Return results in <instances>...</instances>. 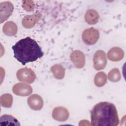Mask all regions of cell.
I'll return each mask as SVG.
<instances>
[{"label": "cell", "instance_id": "7a4b0ae2", "mask_svg": "<svg viewBox=\"0 0 126 126\" xmlns=\"http://www.w3.org/2000/svg\"><path fill=\"white\" fill-rule=\"evenodd\" d=\"M91 125L94 126H116L119 123L115 106L110 102H100L91 112Z\"/></svg>", "mask_w": 126, "mask_h": 126}, {"label": "cell", "instance_id": "e0dca14e", "mask_svg": "<svg viewBox=\"0 0 126 126\" xmlns=\"http://www.w3.org/2000/svg\"><path fill=\"white\" fill-rule=\"evenodd\" d=\"M107 82V76L103 72H99L96 73L94 78V84L98 87L103 86Z\"/></svg>", "mask_w": 126, "mask_h": 126}, {"label": "cell", "instance_id": "ba28073f", "mask_svg": "<svg viewBox=\"0 0 126 126\" xmlns=\"http://www.w3.org/2000/svg\"><path fill=\"white\" fill-rule=\"evenodd\" d=\"M0 23L6 21L11 15L14 6L10 1H4L0 3Z\"/></svg>", "mask_w": 126, "mask_h": 126}, {"label": "cell", "instance_id": "30bf717a", "mask_svg": "<svg viewBox=\"0 0 126 126\" xmlns=\"http://www.w3.org/2000/svg\"><path fill=\"white\" fill-rule=\"evenodd\" d=\"M27 102L29 107L35 111L40 110L43 106V100L42 97L37 94H33L29 96Z\"/></svg>", "mask_w": 126, "mask_h": 126}, {"label": "cell", "instance_id": "ac0fdd59", "mask_svg": "<svg viewBox=\"0 0 126 126\" xmlns=\"http://www.w3.org/2000/svg\"><path fill=\"white\" fill-rule=\"evenodd\" d=\"M13 96L10 94H4L0 96V102L2 106L6 108H10L12 106Z\"/></svg>", "mask_w": 126, "mask_h": 126}, {"label": "cell", "instance_id": "2e32d148", "mask_svg": "<svg viewBox=\"0 0 126 126\" xmlns=\"http://www.w3.org/2000/svg\"><path fill=\"white\" fill-rule=\"evenodd\" d=\"M54 77L57 79H63L65 75V69L60 64H55L51 68Z\"/></svg>", "mask_w": 126, "mask_h": 126}, {"label": "cell", "instance_id": "6da1fadb", "mask_svg": "<svg viewBox=\"0 0 126 126\" xmlns=\"http://www.w3.org/2000/svg\"><path fill=\"white\" fill-rule=\"evenodd\" d=\"M12 49L14 57L23 65L35 61L43 56V52L37 42L30 37L20 40Z\"/></svg>", "mask_w": 126, "mask_h": 126}, {"label": "cell", "instance_id": "3957f363", "mask_svg": "<svg viewBox=\"0 0 126 126\" xmlns=\"http://www.w3.org/2000/svg\"><path fill=\"white\" fill-rule=\"evenodd\" d=\"M99 37V31L94 28L86 29L83 32L82 38L83 42L87 45L95 44Z\"/></svg>", "mask_w": 126, "mask_h": 126}, {"label": "cell", "instance_id": "5bb4252c", "mask_svg": "<svg viewBox=\"0 0 126 126\" xmlns=\"http://www.w3.org/2000/svg\"><path fill=\"white\" fill-rule=\"evenodd\" d=\"M17 26L15 23L12 21L7 22L3 26V33L8 36H14L17 32Z\"/></svg>", "mask_w": 126, "mask_h": 126}, {"label": "cell", "instance_id": "d6986e66", "mask_svg": "<svg viewBox=\"0 0 126 126\" xmlns=\"http://www.w3.org/2000/svg\"><path fill=\"white\" fill-rule=\"evenodd\" d=\"M108 79L113 82H117L120 80L121 75L119 69L115 68L111 70L108 74Z\"/></svg>", "mask_w": 126, "mask_h": 126}, {"label": "cell", "instance_id": "7c38bea8", "mask_svg": "<svg viewBox=\"0 0 126 126\" xmlns=\"http://www.w3.org/2000/svg\"><path fill=\"white\" fill-rule=\"evenodd\" d=\"M107 55L109 60L113 62H118L123 59L124 53L121 48L115 47L110 49Z\"/></svg>", "mask_w": 126, "mask_h": 126}, {"label": "cell", "instance_id": "52a82bcc", "mask_svg": "<svg viewBox=\"0 0 126 126\" xmlns=\"http://www.w3.org/2000/svg\"><path fill=\"white\" fill-rule=\"evenodd\" d=\"M70 60L77 68H83L85 64V56L83 52L79 50L73 51L70 56Z\"/></svg>", "mask_w": 126, "mask_h": 126}, {"label": "cell", "instance_id": "8fae6325", "mask_svg": "<svg viewBox=\"0 0 126 126\" xmlns=\"http://www.w3.org/2000/svg\"><path fill=\"white\" fill-rule=\"evenodd\" d=\"M41 16L42 15L39 12L26 16L22 20V25L26 28H32L41 19Z\"/></svg>", "mask_w": 126, "mask_h": 126}, {"label": "cell", "instance_id": "4fadbf2b", "mask_svg": "<svg viewBox=\"0 0 126 126\" xmlns=\"http://www.w3.org/2000/svg\"><path fill=\"white\" fill-rule=\"evenodd\" d=\"M85 21L89 25L96 24L99 20V14L94 9H89L85 15Z\"/></svg>", "mask_w": 126, "mask_h": 126}, {"label": "cell", "instance_id": "8992f818", "mask_svg": "<svg viewBox=\"0 0 126 126\" xmlns=\"http://www.w3.org/2000/svg\"><path fill=\"white\" fill-rule=\"evenodd\" d=\"M12 91L17 95L26 96L32 93V89L30 85L27 83H19L13 86Z\"/></svg>", "mask_w": 126, "mask_h": 126}, {"label": "cell", "instance_id": "9a60e30c", "mask_svg": "<svg viewBox=\"0 0 126 126\" xmlns=\"http://www.w3.org/2000/svg\"><path fill=\"white\" fill-rule=\"evenodd\" d=\"M0 126H20L18 121L14 117L9 115H4L0 118Z\"/></svg>", "mask_w": 126, "mask_h": 126}, {"label": "cell", "instance_id": "5b68a950", "mask_svg": "<svg viewBox=\"0 0 126 126\" xmlns=\"http://www.w3.org/2000/svg\"><path fill=\"white\" fill-rule=\"evenodd\" d=\"M94 67L99 70L104 69L107 64V58L105 52L102 50L97 51L93 57Z\"/></svg>", "mask_w": 126, "mask_h": 126}, {"label": "cell", "instance_id": "ffe728a7", "mask_svg": "<svg viewBox=\"0 0 126 126\" xmlns=\"http://www.w3.org/2000/svg\"><path fill=\"white\" fill-rule=\"evenodd\" d=\"M23 8L27 11H32L34 10L35 4L32 0H24L22 3Z\"/></svg>", "mask_w": 126, "mask_h": 126}, {"label": "cell", "instance_id": "9c48e42d", "mask_svg": "<svg viewBox=\"0 0 126 126\" xmlns=\"http://www.w3.org/2000/svg\"><path fill=\"white\" fill-rule=\"evenodd\" d=\"M69 116V114L68 110L62 106L55 107L52 112V117L54 119L59 122L66 121Z\"/></svg>", "mask_w": 126, "mask_h": 126}, {"label": "cell", "instance_id": "277c9868", "mask_svg": "<svg viewBox=\"0 0 126 126\" xmlns=\"http://www.w3.org/2000/svg\"><path fill=\"white\" fill-rule=\"evenodd\" d=\"M18 80L28 83H32L36 78V74L31 68H22L19 69L16 73Z\"/></svg>", "mask_w": 126, "mask_h": 126}]
</instances>
